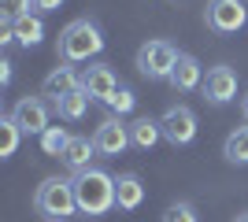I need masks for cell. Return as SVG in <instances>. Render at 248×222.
I'll return each mask as SVG.
<instances>
[{
  "label": "cell",
  "mask_w": 248,
  "mask_h": 222,
  "mask_svg": "<svg viewBox=\"0 0 248 222\" xmlns=\"http://www.w3.org/2000/svg\"><path fill=\"white\" fill-rule=\"evenodd\" d=\"M74 200L85 219H104L115 211V178L100 167H85L74 174Z\"/></svg>",
  "instance_id": "obj_1"
},
{
  "label": "cell",
  "mask_w": 248,
  "mask_h": 222,
  "mask_svg": "<svg viewBox=\"0 0 248 222\" xmlns=\"http://www.w3.org/2000/svg\"><path fill=\"white\" fill-rule=\"evenodd\" d=\"M0 82H4V85L11 82V59H4V63H0Z\"/></svg>",
  "instance_id": "obj_25"
},
{
  "label": "cell",
  "mask_w": 248,
  "mask_h": 222,
  "mask_svg": "<svg viewBox=\"0 0 248 222\" xmlns=\"http://www.w3.org/2000/svg\"><path fill=\"white\" fill-rule=\"evenodd\" d=\"M204 96H207V104H215V107H226L237 100V71L233 67H211L204 78Z\"/></svg>",
  "instance_id": "obj_9"
},
{
  "label": "cell",
  "mask_w": 248,
  "mask_h": 222,
  "mask_svg": "<svg viewBox=\"0 0 248 222\" xmlns=\"http://www.w3.org/2000/svg\"><path fill=\"white\" fill-rule=\"evenodd\" d=\"M237 222H248V215H241V219H237Z\"/></svg>",
  "instance_id": "obj_27"
},
{
  "label": "cell",
  "mask_w": 248,
  "mask_h": 222,
  "mask_svg": "<svg viewBox=\"0 0 248 222\" xmlns=\"http://www.w3.org/2000/svg\"><path fill=\"white\" fill-rule=\"evenodd\" d=\"M33 11V0H0V15L4 22H19Z\"/></svg>",
  "instance_id": "obj_21"
},
{
  "label": "cell",
  "mask_w": 248,
  "mask_h": 222,
  "mask_svg": "<svg viewBox=\"0 0 248 222\" xmlns=\"http://www.w3.org/2000/svg\"><path fill=\"white\" fill-rule=\"evenodd\" d=\"M33 207L37 215H45V222H63L67 215L78 211L74 200V181L71 178H45L33 192Z\"/></svg>",
  "instance_id": "obj_3"
},
{
  "label": "cell",
  "mask_w": 248,
  "mask_h": 222,
  "mask_svg": "<svg viewBox=\"0 0 248 222\" xmlns=\"http://www.w3.org/2000/svg\"><path fill=\"white\" fill-rule=\"evenodd\" d=\"M204 22H207V30H215V33H222V37H230V33L245 30V22H248V4H245V0H207Z\"/></svg>",
  "instance_id": "obj_5"
},
{
  "label": "cell",
  "mask_w": 248,
  "mask_h": 222,
  "mask_svg": "<svg viewBox=\"0 0 248 222\" xmlns=\"http://www.w3.org/2000/svg\"><path fill=\"white\" fill-rule=\"evenodd\" d=\"M96 156V145H93V137H85V133H71V141H67V148H63V163L78 174V170H85L89 167V159Z\"/></svg>",
  "instance_id": "obj_14"
},
{
  "label": "cell",
  "mask_w": 248,
  "mask_h": 222,
  "mask_svg": "<svg viewBox=\"0 0 248 222\" xmlns=\"http://www.w3.org/2000/svg\"><path fill=\"white\" fill-rule=\"evenodd\" d=\"M19 137H22V130L15 126V118H0V156L11 159L15 156V148H19Z\"/></svg>",
  "instance_id": "obj_19"
},
{
  "label": "cell",
  "mask_w": 248,
  "mask_h": 222,
  "mask_svg": "<svg viewBox=\"0 0 248 222\" xmlns=\"http://www.w3.org/2000/svg\"><path fill=\"white\" fill-rule=\"evenodd\" d=\"M89 100H93V96L85 93V89H74V93L56 100V111H60L63 122H78V118H85V111H89Z\"/></svg>",
  "instance_id": "obj_16"
},
{
  "label": "cell",
  "mask_w": 248,
  "mask_h": 222,
  "mask_svg": "<svg viewBox=\"0 0 248 222\" xmlns=\"http://www.w3.org/2000/svg\"><path fill=\"white\" fill-rule=\"evenodd\" d=\"M241 111H245V118H248V93L241 96Z\"/></svg>",
  "instance_id": "obj_26"
},
{
  "label": "cell",
  "mask_w": 248,
  "mask_h": 222,
  "mask_svg": "<svg viewBox=\"0 0 248 222\" xmlns=\"http://www.w3.org/2000/svg\"><path fill=\"white\" fill-rule=\"evenodd\" d=\"M167 82L174 85L178 93H193V89H204V67H200L197 56H186L182 52V59H178V67L170 71V78Z\"/></svg>",
  "instance_id": "obj_11"
},
{
  "label": "cell",
  "mask_w": 248,
  "mask_h": 222,
  "mask_svg": "<svg viewBox=\"0 0 248 222\" xmlns=\"http://www.w3.org/2000/svg\"><path fill=\"white\" fill-rule=\"evenodd\" d=\"M159 130H163V141L174 148H186L197 141V115H193V107L186 104H174L167 107L163 115H159Z\"/></svg>",
  "instance_id": "obj_6"
},
{
  "label": "cell",
  "mask_w": 248,
  "mask_h": 222,
  "mask_svg": "<svg viewBox=\"0 0 248 222\" xmlns=\"http://www.w3.org/2000/svg\"><path fill=\"white\" fill-rule=\"evenodd\" d=\"M178 59H182V52H178L170 41H145L137 48V71L145 74L148 82L170 78V71L178 67Z\"/></svg>",
  "instance_id": "obj_4"
},
{
  "label": "cell",
  "mask_w": 248,
  "mask_h": 222,
  "mask_svg": "<svg viewBox=\"0 0 248 222\" xmlns=\"http://www.w3.org/2000/svg\"><path fill=\"white\" fill-rule=\"evenodd\" d=\"M93 145H96V156H123L126 148L134 145V137H130V126H126L123 118L111 115V118H104L100 126H96Z\"/></svg>",
  "instance_id": "obj_7"
},
{
  "label": "cell",
  "mask_w": 248,
  "mask_h": 222,
  "mask_svg": "<svg viewBox=\"0 0 248 222\" xmlns=\"http://www.w3.org/2000/svg\"><path fill=\"white\" fill-rule=\"evenodd\" d=\"M63 0H33V11H60Z\"/></svg>",
  "instance_id": "obj_24"
},
{
  "label": "cell",
  "mask_w": 248,
  "mask_h": 222,
  "mask_svg": "<svg viewBox=\"0 0 248 222\" xmlns=\"http://www.w3.org/2000/svg\"><path fill=\"white\" fill-rule=\"evenodd\" d=\"M222 156H226L230 163H237V167H245V163H248V126H237V130L226 137Z\"/></svg>",
  "instance_id": "obj_18"
},
{
  "label": "cell",
  "mask_w": 248,
  "mask_h": 222,
  "mask_svg": "<svg viewBox=\"0 0 248 222\" xmlns=\"http://www.w3.org/2000/svg\"><path fill=\"white\" fill-rule=\"evenodd\" d=\"M67 141H71V133H67L63 126H48V130L41 133V152H45V156H56V159H60L63 148H67Z\"/></svg>",
  "instance_id": "obj_20"
},
{
  "label": "cell",
  "mask_w": 248,
  "mask_h": 222,
  "mask_svg": "<svg viewBox=\"0 0 248 222\" xmlns=\"http://www.w3.org/2000/svg\"><path fill=\"white\" fill-rule=\"evenodd\" d=\"M82 89L93 100H100V104H108L115 93H119V78H115V71L108 63H89L82 71Z\"/></svg>",
  "instance_id": "obj_10"
},
{
  "label": "cell",
  "mask_w": 248,
  "mask_h": 222,
  "mask_svg": "<svg viewBox=\"0 0 248 222\" xmlns=\"http://www.w3.org/2000/svg\"><path fill=\"white\" fill-rule=\"evenodd\" d=\"M11 118H15V126L22 133H30V137H41L45 130H48V107H45L41 96H22L19 104L11 107Z\"/></svg>",
  "instance_id": "obj_8"
},
{
  "label": "cell",
  "mask_w": 248,
  "mask_h": 222,
  "mask_svg": "<svg viewBox=\"0 0 248 222\" xmlns=\"http://www.w3.org/2000/svg\"><path fill=\"white\" fill-rule=\"evenodd\" d=\"M45 96H52V100H60V96H67V93H74V89H82V74L74 71L71 63H63V67H56V71L45 78Z\"/></svg>",
  "instance_id": "obj_13"
},
{
  "label": "cell",
  "mask_w": 248,
  "mask_h": 222,
  "mask_svg": "<svg viewBox=\"0 0 248 222\" xmlns=\"http://www.w3.org/2000/svg\"><path fill=\"white\" fill-rule=\"evenodd\" d=\"M15 41H19L22 48H37V44L45 41V22L37 19V15L19 19V22H15Z\"/></svg>",
  "instance_id": "obj_17"
},
{
  "label": "cell",
  "mask_w": 248,
  "mask_h": 222,
  "mask_svg": "<svg viewBox=\"0 0 248 222\" xmlns=\"http://www.w3.org/2000/svg\"><path fill=\"white\" fill-rule=\"evenodd\" d=\"M130 137H134V145L137 148H155L159 141H163V130H159V118H148V115H141V118H134L130 122Z\"/></svg>",
  "instance_id": "obj_15"
},
{
  "label": "cell",
  "mask_w": 248,
  "mask_h": 222,
  "mask_svg": "<svg viewBox=\"0 0 248 222\" xmlns=\"http://www.w3.org/2000/svg\"><path fill=\"white\" fill-rule=\"evenodd\" d=\"M56 52L63 63H89L93 56L104 52V30L93 19H74L71 26H63Z\"/></svg>",
  "instance_id": "obj_2"
},
{
  "label": "cell",
  "mask_w": 248,
  "mask_h": 222,
  "mask_svg": "<svg viewBox=\"0 0 248 222\" xmlns=\"http://www.w3.org/2000/svg\"><path fill=\"white\" fill-rule=\"evenodd\" d=\"M145 204V181L137 174H119L115 178V207L119 211H137Z\"/></svg>",
  "instance_id": "obj_12"
},
{
  "label": "cell",
  "mask_w": 248,
  "mask_h": 222,
  "mask_svg": "<svg viewBox=\"0 0 248 222\" xmlns=\"http://www.w3.org/2000/svg\"><path fill=\"white\" fill-rule=\"evenodd\" d=\"M108 107H111V111H115L119 118H123V115H130V111L137 107V96H134V89H126V85H119V93H115L111 100H108Z\"/></svg>",
  "instance_id": "obj_22"
},
{
  "label": "cell",
  "mask_w": 248,
  "mask_h": 222,
  "mask_svg": "<svg viewBox=\"0 0 248 222\" xmlns=\"http://www.w3.org/2000/svg\"><path fill=\"white\" fill-rule=\"evenodd\" d=\"M163 222H200V215H197V207L189 200H178V204H170L163 211Z\"/></svg>",
  "instance_id": "obj_23"
}]
</instances>
